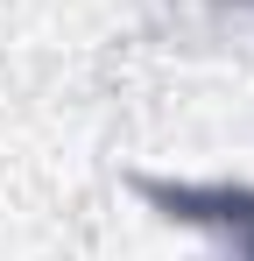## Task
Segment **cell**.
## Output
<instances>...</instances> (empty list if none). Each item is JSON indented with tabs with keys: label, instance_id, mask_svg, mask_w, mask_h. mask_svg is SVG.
Returning a JSON list of instances; mask_svg holds the SVG:
<instances>
[{
	"label": "cell",
	"instance_id": "obj_1",
	"mask_svg": "<svg viewBox=\"0 0 254 261\" xmlns=\"http://www.w3.org/2000/svg\"><path fill=\"white\" fill-rule=\"evenodd\" d=\"M219 205H226V226L247 233V261H254V205H247V198H219Z\"/></svg>",
	"mask_w": 254,
	"mask_h": 261
}]
</instances>
